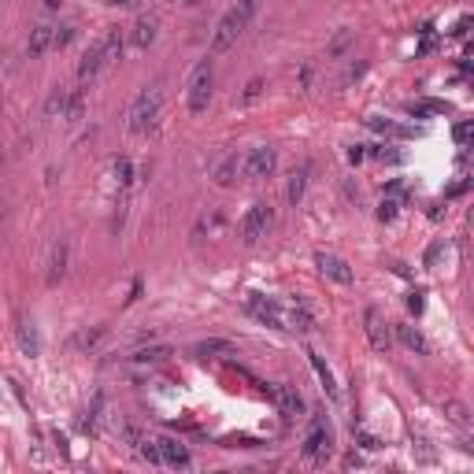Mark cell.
Returning a JSON list of instances; mask_svg holds the SVG:
<instances>
[{
    "mask_svg": "<svg viewBox=\"0 0 474 474\" xmlns=\"http://www.w3.org/2000/svg\"><path fill=\"white\" fill-rule=\"evenodd\" d=\"M252 11H256V0H237V8H230L219 19L215 26V34H211V56H222V52H230L234 41L241 38V30L249 26L252 19Z\"/></svg>",
    "mask_w": 474,
    "mask_h": 474,
    "instance_id": "1",
    "label": "cell"
},
{
    "mask_svg": "<svg viewBox=\"0 0 474 474\" xmlns=\"http://www.w3.org/2000/svg\"><path fill=\"white\" fill-rule=\"evenodd\" d=\"M159 108H163V86L152 81L137 93L134 108H130V134H149L159 119Z\"/></svg>",
    "mask_w": 474,
    "mask_h": 474,
    "instance_id": "2",
    "label": "cell"
},
{
    "mask_svg": "<svg viewBox=\"0 0 474 474\" xmlns=\"http://www.w3.org/2000/svg\"><path fill=\"white\" fill-rule=\"evenodd\" d=\"M300 452H304V460H307V463H315V467H322L326 460H330L334 437H330V427H326V419H322L319 412L312 415V427H307V434H304Z\"/></svg>",
    "mask_w": 474,
    "mask_h": 474,
    "instance_id": "3",
    "label": "cell"
},
{
    "mask_svg": "<svg viewBox=\"0 0 474 474\" xmlns=\"http://www.w3.org/2000/svg\"><path fill=\"white\" fill-rule=\"evenodd\" d=\"M274 219V211L267 201H256L249 211H244V219H241V241L244 244H256L259 237H267V226Z\"/></svg>",
    "mask_w": 474,
    "mask_h": 474,
    "instance_id": "4",
    "label": "cell"
},
{
    "mask_svg": "<svg viewBox=\"0 0 474 474\" xmlns=\"http://www.w3.org/2000/svg\"><path fill=\"white\" fill-rule=\"evenodd\" d=\"M211 86H215V74H211V63H201L193 71V81H189V111L193 115H204L208 104H211Z\"/></svg>",
    "mask_w": 474,
    "mask_h": 474,
    "instance_id": "5",
    "label": "cell"
},
{
    "mask_svg": "<svg viewBox=\"0 0 474 474\" xmlns=\"http://www.w3.org/2000/svg\"><path fill=\"white\" fill-rule=\"evenodd\" d=\"M274 167H278V156H274L271 145H259V149H252L249 156H244V163H241V171H244L249 182H264V178L274 174Z\"/></svg>",
    "mask_w": 474,
    "mask_h": 474,
    "instance_id": "6",
    "label": "cell"
},
{
    "mask_svg": "<svg viewBox=\"0 0 474 474\" xmlns=\"http://www.w3.org/2000/svg\"><path fill=\"white\" fill-rule=\"evenodd\" d=\"M363 322H367V337H371V349L374 352H389V349H393V330H389V322L382 319L378 307H367Z\"/></svg>",
    "mask_w": 474,
    "mask_h": 474,
    "instance_id": "7",
    "label": "cell"
},
{
    "mask_svg": "<svg viewBox=\"0 0 474 474\" xmlns=\"http://www.w3.org/2000/svg\"><path fill=\"white\" fill-rule=\"evenodd\" d=\"M101 67H104V38H96V41L86 48L81 63H78V86H89V81L101 74Z\"/></svg>",
    "mask_w": 474,
    "mask_h": 474,
    "instance_id": "8",
    "label": "cell"
},
{
    "mask_svg": "<svg viewBox=\"0 0 474 474\" xmlns=\"http://www.w3.org/2000/svg\"><path fill=\"white\" fill-rule=\"evenodd\" d=\"M271 400L278 404L282 419H297V415H304V397L297 393V385H274V389H271Z\"/></svg>",
    "mask_w": 474,
    "mask_h": 474,
    "instance_id": "9",
    "label": "cell"
},
{
    "mask_svg": "<svg viewBox=\"0 0 474 474\" xmlns=\"http://www.w3.org/2000/svg\"><path fill=\"white\" fill-rule=\"evenodd\" d=\"M249 312H252L259 322H267L271 330H289L286 319H282V312H278V304L267 300V297H259V293H252V297H249Z\"/></svg>",
    "mask_w": 474,
    "mask_h": 474,
    "instance_id": "10",
    "label": "cell"
},
{
    "mask_svg": "<svg viewBox=\"0 0 474 474\" xmlns=\"http://www.w3.org/2000/svg\"><path fill=\"white\" fill-rule=\"evenodd\" d=\"M67 259H71V244H67V237H60L52 244V256H48V274H45L48 286H60L63 282V274H67Z\"/></svg>",
    "mask_w": 474,
    "mask_h": 474,
    "instance_id": "11",
    "label": "cell"
},
{
    "mask_svg": "<svg viewBox=\"0 0 474 474\" xmlns=\"http://www.w3.org/2000/svg\"><path fill=\"white\" fill-rule=\"evenodd\" d=\"M315 264H319V271L326 274V278H334L337 286H352V267L345 264L341 256H330V252H319L315 256Z\"/></svg>",
    "mask_w": 474,
    "mask_h": 474,
    "instance_id": "12",
    "label": "cell"
},
{
    "mask_svg": "<svg viewBox=\"0 0 474 474\" xmlns=\"http://www.w3.org/2000/svg\"><path fill=\"white\" fill-rule=\"evenodd\" d=\"M156 445H159L163 467H189V448L178 437H156Z\"/></svg>",
    "mask_w": 474,
    "mask_h": 474,
    "instance_id": "13",
    "label": "cell"
},
{
    "mask_svg": "<svg viewBox=\"0 0 474 474\" xmlns=\"http://www.w3.org/2000/svg\"><path fill=\"white\" fill-rule=\"evenodd\" d=\"M52 38H56V26H48V23L34 26V30H30V41H26V56L30 60H41L48 48H52Z\"/></svg>",
    "mask_w": 474,
    "mask_h": 474,
    "instance_id": "14",
    "label": "cell"
},
{
    "mask_svg": "<svg viewBox=\"0 0 474 474\" xmlns=\"http://www.w3.org/2000/svg\"><path fill=\"white\" fill-rule=\"evenodd\" d=\"M156 30H159V19H156V15H141V19L134 23V34H130L134 48H149V45L156 41Z\"/></svg>",
    "mask_w": 474,
    "mask_h": 474,
    "instance_id": "15",
    "label": "cell"
},
{
    "mask_svg": "<svg viewBox=\"0 0 474 474\" xmlns=\"http://www.w3.org/2000/svg\"><path fill=\"white\" fill-rule=\"evenodd\" d=\"M237 174H241V159L230 152V156H222L219 159V167H215V186L219 189H230L237 182Z\"/></svg>",
    "mask_w": 474,
    "mask_h": 474,
    "instance_id": "16",
    "label": "cell"
},
{
    "mask_svg": "<svg viewBox=\"0 0 474 474\" xmlns=\"http://www.w3.org/2000/svg\"><path fill=\"white\" fill-rule=\"evenodd\" d=\"M304 189H307V163H300V167H293V174H289L286 197H289V204H293V208H297V204L304 201Z\"/></svg>",
    "mask_w": 474,
    "mask_h": 474,
    "instance_id": "17",
    "label": "cell"
},
{
    "mask_svg": "<svg viewBox=\"0 0 474 474\" xmlns=\"http://www.w3.org/2000/svg\"><path fill=\"white\" fill-rule=\"evenodd\" d=\"M307 359H312V367H315V374H319V382H322V389H326V397H330V400H337V382H334V371L322 363V356H319V352H307Z\"/></svg>",
    "mask_w": 474,
    "mask_h": 474,
    "instance_id": "18",
    "label": "cell"
},
{
    "mask_svg": "<svg viewBox=\"0 0 474 474\" xmlns=\"http://www.w3.org/2000/svg\"><path fill=\"white\" fill-rule=\"evenodd\" d=\"M101 38H104V63H119L123 60V34L115 26H108Z\"/></svg>",
    "mask_w": 474,
    "mask_h": 474,
    "instance_id": "19",
    "label": "cell"
},
{
    "mask_svg": "<svg viewBox=\"0 0 474 474\" xmlns=\"http://www.w3.org/2000/svg\"><path fill=\"white\" fill-rule=\"evenodd\" d=\"M397 337H400V345H407L412 352H419V356H427L430 352V345H427V337H422L415 326H397Z\"/></svg>",
    "mask_w": 474,
    "mask_h": 474,
    "instance_id": "20",
    "label": "cell"
},
{
    "mask_svg": "<svg viewBox=\"0 0 474 474\" xmlns=\"http://www.w3.org/2000/svg\"><path fill=\"white\" fill-rule=\"evenodd\" d=\"M352 45H356V34H352V30H337L334 41L326 45V56H330V60H341V56H349Z\"/></svg>",
    "mask_w": 474,
    "mask_h": 474,
    "instance_id": "21",
    "label": "cell"
},
{
    "mask_svg": "<svg viewBox=\"0 0 474 474\" xmlns=\"http://www.w3.org/2000/svg\"><path fill=\"white\" fill-rule=\"evenodd\" d=\"M407 111H412L415 119H422V115H448L452 104H445V101H422V104H407Z\"/></svg>",
    "mask_w": 474,
    "mask_h": 474,
    "instance_id": "22",
    "label": "cell"
},
{
    "mask_svg": "<svg viewBox=\"0 0 474 474\" xmlns=\"http://www.w3.org/2000/svg\"><path fill=\"white\" fill-rule=\"evenodd\" d=\"M19 349L26 352V356H38L41 352V341H38V330L30 322H19Z\"/></svg>",
    "mask_w": 474,
    "mask_h": 474,
    "instance_id": "23",
    "label": "cell"
},
{
    "mask_svg": "<svg viewBox=\"0 0 474 474\" xmlns=\"http://www.w3.org/2000/svg\"><path fill=\"white\" fill-rule=\"evenodd\" d=\"M67 104H71V89H56L52 96H48V108H45L48 119H56V115L63 119V115H67Z\"/></svg>",
    "mask_w": 474,
    "mask_h": 474,
    "instance_id": "24",
    "label": "cell"
},
{
    "mask_svg": "<svg viewBox=\"0 0 474 474\" xmlns=\"http://www.w3.org/2000/svg\"><path fill=\"white\" fill-rule=\"evenodd\" d=\"M197 356H234V345H230V341H215V337H211V341H201V345H197Z\"/></svg>",
    "mask_w": 474,
    "mask_h": 474,
    "instance_id": "25",
    "label": "cell"
},
{
    "mask_svg": "<svg viewBox=\"0 0 474 474\" xmlns=\"http://www.w3.org/2000/svg\"><path fill=\"white\" fill-rule=\"evenodd\" d=\"M264 89H267V78H252L249 86H244V93H241V104H256L259 96H264Z\"/></svg>",
    "mask_w": 474,
    "mask_h": 474,
    "instance_id": "26",
    "label": "cell"
},
{
    "mask_svg": "<svg viewBox=\"0 0 474 474\" xmlns=\"http://www.w3.org/2000/svg\"><path fill=\"white\" fill-rule=\"evenodd\" d=\"M445 415L456 422V427H467L470 422V415H467V407L460 404V400H445Z\"/></svg>",
    "mask_w": 474,
    "mask_h": 474,
    "instance_id": "27",
    "label": "cell"
},
{
    "mask_svg": "<svg viewBox=\"0 0 474 474\" xmlns=\"http://www.w3.org/2000/svg\"><path fill=\"white\" fill-rule=\"evenodd\" d=\"M171 356V349H141V352H134V363H159V359H167Z\"/></svg>",
    "mask_w": 474,
    "mask_h": 474,
    "instance_id": "28",
    "label": "cell"
},
{
    "mask_svg": "<svg viewBox=\"0 0 474 474\" xmlns=\"http://www.w3.org/2000/svg\"><path fill=\"white\" fill-rule=\"evenodd\" d=\"M115 178H119V186H123V189H126L130 182H134V163H130L126 156H119V159H115Z\"/></svg>",
    "mask_w": 474,
    "mask_h": 474,
    "instance_id": "29",
    "label": "cell"
},
{
    "mask_svg": "<svg viewBox=\"0 0 474 474\" xmlns=\"http://www.w3.org/2000/svg\"><path fill=\"white\" fill-rule=\"evenodd\" d=\"M81 111H86V93H81V89H74L71 93V104H67V115H63V119H81Z\"/></svg>",
    "mask_w": 474,
    "mask_h": 474,
    "instance_id": "30",
    "label": "cell"
},
{
    "mask_svg": "<svg viewBox=\"0 0 474 474\" xmlns=\"http://www.w3.org/2000/svg\"><path fill=\"white\" fill-rule=\"evenodd\" d=\"M289 322H293V330H300V334H307V330H312V315H307L304 312V307H293V315H289Z\"/></svg>",
    "mask_w": 474,
    "mask_h": 474,
    "instance_id": "31",
    "label": "cell"
},
{
    "mask_svg": "<svg viewBox=\"0 0 474 474\" xmlns=\"http://www.w3.org/2000/svg\"><path fill=\"white\" fill-rule=\"evenodd\" d=\"M397 208H400L397 197H385V201L378 204V219H382V222H393V219H397Z\"/></svg>",
    "mask_w": 474,
    "mask_h": 474,
    "instance_id": "32",
    "label": "cell"
},
{
    "mask_svg": "<svg viewBox=\"0 0 474 474\" xmlns=\"http://www.w3.org/2000/svg\"><path fill=\"white\" fill-rule=\"evenodd\" d=\"M137 445H141V456H145L149 463H163V460H159V445H156V441H137Z\"/></svg>",
    "mask_w": 474,
    "mask_h": 474,
    "instance_id": "33",
    "label": "cell"
},
{
    "mask_svg": "<svg viewBox=\"0 0 474 474\" xmlns=\"http://www.w3.org/2000/svg\"><path fill=\"white\" fill-rule=\"evenodd\" d=\"M422 297H427V293H422V289H415V293H407V312H415V315H422V307H427V300H422Z\"/></svg>",
    "mask_w": 474,
    "mask_h": 474,
    "instance_id": "34",
    "label": "cell"
},
{
    "mask_svg": "<svg viewBox=\"0 0 474 474\" xmlns=\"http://www.w3.org/2000/svg\"><path fill=\"white\" fill-rule=\"evenodd\" d=\"M74 41V26H63V30H56V38H52V48H67Z\"/></svg>",
    "mask_w": 474,
    "mask_h": 474,
    "instance_id": "35",
    "label": "cell"
},
{
    "mask_svg": "<svg viewBox=\"0 0 474 474\" xmlns=\"http://www.w3.org/2000/svg\"><path fill=\"white\" fill-rule=\"evenodd\" d=\"M452 137H456V145H467V141H470V123H456Z\"/></svg>",
    "mask_w": 474,
    "mask_h": 474,
    "instance_id": "36",
    "label": "cell"
},
{
    "mask_svg": "<svg viewBox=\"0 0 474 474\" xmlns=\"http://www.w3.org/2000/svg\"><path fill=\"white\" fill-rule=\"evenodd\" d=\"M467 30H470V15H463V19L456 23V30H452V34H456V38H467Z\"/></svg>",
    "mask_w": 474,
    "mask_h": 474,
    "instance_id": "37",
    "label": "cell"
},
{
    "mask_svg": "<svg viewBox=\"0 0 474 474\" xmlns=\"http://www.w3.org/2000/svg\"><path fill=\"white\" fill-rule=\"evenodd\" d=\"M363 145H352V149H349V163H363Z\"/></svg>",
    "mask_w": 474,
    "mask_h": 474,
    "instance_id": "38",
    "label": "cell"
},
{
    "mask_svg": "<svg viewBox=\"0 0 474 474\" xmlns=\"http://www.w3.org/2000/svg\"><path fill=\"white\" fill-rule=\"evenodd\" d=\"M359 445H363V448H378V437H371V434H363V430H359Z\"/></svg>",
    "mask_w": 474,
    "mask_h": 474,
    "instance_id": "39",
    "label": "cell"
},
{
    "mask_svg": "<svg viewBox=\"0 0 474 474\" xmlns=\"http://www.w3.org/2000/svg\"><path fill=\"white\" fill-rule=\"evenodd\" d=\"M359 74H363V63H352V67H349V74H345V81H356Z\"/></svg>",
    "mask_w": 474,
    "mask_h": 474,
    "instance_id": "40",
    "label": "cell"
},
{
    "mask_svg": "<svg viewBox=\"0 0 474 474\" xmlns=\"http://www.w3.org/2000/svg\"><path fill=\"white\" fill-rule=\"evenodd\" d=\"M108 4H111V8H137L141 0H108Z\"/></svg>",
    "mask_w": 474,
    "mask_h": 474,
    "instance_id": "41",
    "label": "cell"
},
{
    "mask_svg": "<svg viewBox=\"0 0 474 474\" xmlns=\"http://www.w3.org/2000/svg\"><path fill=\"white\" fill-rule=\"evenodd\" d=\"M60 4H63V0H45V11H56Z\"/></svg>",
    "mask_w": 474,
    "mask_h": 474,
    "instance_id": "42",
    "label": "cell"
},
{
    "mask_svg": "<svg viewBox=\"0 0 474 474\" xmlns=\"http://www.w3.org/2000/svg\"><path fill=\"white\" fill-rule=\"evenodd\" d=\"M182 4H186V8H197V4H204V0H182Z\"/></svg>",
    "mask_w": 474,
    "mask_h": 474,
    "instance_id": "43",
    "label": "cell"
}]
</instances>
